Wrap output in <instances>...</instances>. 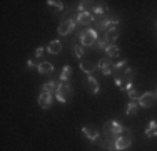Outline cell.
<instances>
[{"mask_svg": "<svg viewBox=\"0 0 157 151\" xmlns=\"http://www.w3.org/2000/svg\"><path fill=\"white\" fill-rule=\"evenodd\" d=\"M57 82H45V84L42 86V89H40V92H47V94H52V96H54L55 92H57Z\"/></svg>", "mask_w": 157, "mask_h": 151, "instance_id": "5bb4252c", "label": "cell"}, {"mask_svg": "<svg viewBox=\"0 0 157 151\" xmlns=\"http://www.w3.org/2000/svg\"><path fill=\"white\" fill-rule=\"evenodd\" d=\"M37 71H39L40 74H52V71H54V66H52L50 62H40L39 67H37Z\"/></svg>", "mask_w": 157, "mask_h": 151, "instance_id": "e0dca14e", "label": "cell"}, {"mask_svg": "<svg viewBox=\"0 0 157 151\" xmlns=\"http://www.w3.org/2000/svg\"><path fill=\"white\" fill-rule=\"evenodd\" d=\"M132 145V138L130 136H119L115 139V151H124Z\"/></svg>", "mask_w": 157, "mask_h": 151, "instance_id": "9c48e42d", "label": "cell"}, {"mask_svg": "<svg viewBox=\"0 0 157 151\" xmlns=\"http://www.w3.org/2000/svg\"><path fill=\"white\" fill-rule=\"evenodd\" d=\"M42 54H44V47H39V49L35 51V57H40Z\"/></svg>", "mask_w": 157, "mask_h": 151, "instance_id": "484cf974", "label": "cell"}, {"mask_svg": "<svg viewBox=\"0 0 157 151\" xmlns=\"http://www.w3.org/2000/svg\"><path fill=\"white\" fill-rule=\"evenodd\" d=\"M82 133L85 138H89L90 141H97L99 139V129L95 126H84L82 128Z\"/></svg>", "mask_w": 157, "mask_h": 151, "instance_id": "30bf717a", "label": "cell"}, {"mask_svg": "<svg viewBox=\"0 0 157 151\" xmlns=\"http://www.w3.org/2000/svg\"><path fill=\"white\" fill-rule=\"evenodd\" d=\"M29 67H30V69H33V67H35V62H33V60H29V64H27Z\"/></svg>", "mask_w": 157, "mask_h": 151, "instance_id": "4316f807", "label": "cell"}, {"mask_svg": "<svg viewBox=\"0 0 157 151\" xmlns=\"http://www.w3.org/2000/svg\"><path fill=\"white\" fill-rule=\"evenodd\" d=\"M48 7H54L55 10H63V3L62 2H57V0H48Z\"/></svg>", "mask_w": 157, "mask_h": 151, "instance_id": "cb8c5ba5", "label": "cell"}, {"mask_svg": "<svg viewBox=\"0 0 157 151\" xmlns=\"http://www.w3.org/2000/svg\"><path fill=\"white\" fill-rule=\"evenodd\" d=\"M97 66H99L100 72L105 74V76H110L114 72V64H112V59L105 57V59H100L99 62H97Z\"/></svg>", "mask_w": 157, "mask_h": 151, "instance_id": "5b68a950", "label": "cell"}, {"mask_svg": "<svg viewBox=\"0 0 157 151\" xmlns=\"http://www.w3.org/2000/svg\"><path fill=\"white\" fill-rule=\"evenodd\" d=\"M140 106L139 103H134V101H130L129 106H127V109H125V114L127 116H136L137 114V109H139Z\"/></svg>", "mask_w": 157, "mask_h": 151, "instance_id": "44dd1931", "label": "cell"}, {"mask_svg": "<svg viewBox=\"0 0 157 151\" xmlns=\"http://www.w3.org/2000/svg\"><path fill=\"white\" fill-rule=\"evenodd\" d=\"M85 89H87L90 94L99 92V82L95 81L94 76H87V79H85Z\"/></svg>", "mask_w": 157, "mask_h": 151, "instance_id": "8fae6325", "label": "cell"}, {"mask_svg": "<svg viewBox=\"0 0 157 151\" xmlns=\"http://www.w3.org/2000/svg\"><path fill=\"white\" fill-rule=\"evenodd\" d=\"M52 94H47V92H40V96H39V106L42 109H48L52 106Z\"/></svg>", "mask_w": 157, "mask_h": 151, "instance_id": "4fadbf2b", "label": "cell"}, {"mask_svg": "<svg viewBox=\"0 0 157 151\" xmlns=\"http://www.w3.org/2000/svg\"><path fill=\"white\" fill-rule=\"evenodd\" d=\"M47 51L50 52V54H59V52L62 51V44L59 42V40H52V42L47 45Z\"/></svg>", "mask_w": 157, "mask_h": 151, "instance_id": "ac0fdd59", "label": "cell"}, {"mask_svg": "<svg viewBox=\"0 0 157 151\" xmlns=\"http://www.w3.org/2000/svg\"><path fill=\"white\" fill-rule=\"evenodd\" d=\"M155 92H145V94H142L140 96V99H139V106L140 108H152L155 103Z\"/></svg>", "mask_w": 157, "mask_h": 151, "instance_id": "ba28073f", "label": "cell"}, {"mask_svg": "<svg viewBox=\"0 0 157 151\" xmlns=\"http://www.w3.org/2000/svg\"><path fill=\"white\" fill-rule=\"evenodd\" d=\"M119 39V30L117 27H110L105 30V35H104V40H105L109 45H112V42H115V40Z\"/></svg>", "mask_w": 157, "mask_h": 151, "instance_id": "7c38bea8", "label": "cell"}, {"mask_svg": "<svg viewBox=\"0 0 157 151\" xmlns=\"http://www.w3.org/2000/svg\"><path fill=\"white\" fill-rule=\"evenodd\" d=\"M97 62H94V60H90V59H82L80 60V71H84L87 76H92L97 71Z\"/></svg>", "mask_w": 157, "mask_h": 151, "instance_id": "8992f818", "label": "cell"}, {"mask_svg": "<svg viewBox=\"0 0 157 151\" xmlns=\"http://www.w3.org/2000/svg\"><path fill=\"white\" fill-rule=\"evenodd\" d=\"M155 97H157V91H155Z\"/></svg>", "mask_w": 157, "mask_h": 151, "instance_id": "83f0119b", "label": "cell"}, {"mask_svg": "<svg viewBox=\"0 0 157 151\" xmlns=\"http://www.w3.org/2000/svg\"><path fill=\"white\" fill-rule=\"evenodd\" d=\"M129 92V97H130V101H134V103H139V99H140V96L142 94L139 92V91H136V89H130V91H127Z\"/></svg>", "mask_w": 157, "mask_h": 151, "instance_id": "7402d4cb", "label": "cell"}, {"mask_svg": "<svg viewBox=\"0 0 157 151\" xmlns=\"http://www.w3.org/2000/svg\"><path fill=\"white\" fill-rule=\"evenodd\" d=\"M74 54H75L77 59L82 60V57H84V54H85V47L84 45H75V47H74Z\"/></svg>", "mask_w": 157, "mask_h": 151, "instance_id": "603a6c76", "label": "cell"}, {"mask_svg": "<svg viewBox=\"0 0 157 151\" xmlns=\"http://www.w3.org/2000/svg\"><path fill=\"white\" fill-rule=\"evenodd\" d=\"M97 42V32L95 29H89V30H84L80 32V45L84 47H90Z\"/></svg>", "mask_w": 157, "mask_h": 151, "instance_id": "3957f363", "label": "cell"}, {"mask_svg": "<svg viewBox=\"0 0 157 151\" xmlns=\"http://www.w3.org/2000/svg\"><path fill=\"white\" fill-rule=\"evenodd\" d=\"M105 54L109 59H115V57H121V49L117 47V45H109V47L105 49Z\"/></svg>", "mask_w": 157, "mask_h": 151, "instance_id": "9a60e30c", "label": "cell"}, {"mask_svg": "<svg viewBox=\"0 0 157 151\" xmlns=\"http://www.w3.org/2000/svg\"><path fill=\"white\" fill-rule=\"evenodd\" d=\"M122 133H124V126L119 121H107L104 124V138L117 139L119 136H122Z\"/></svg>", "mask_w": 157, "mask_h": 151, "instance_id": "6da1fadb", "label": "cell"}, {"mask_svg": "<svg viewBox=\"0 0 157 151\" xmlns=\"http://www.w3.org/2000/svg\"><path fill=\"white\" fill-rule=\"evenodd\" d=\"M94 5H95V3L84 0V2L78 3V12H90V14H92V10H94Z\"/></svg>", "mask_w": 157, "mask_h": 151, "instance_id": "d6986e66", "label": "cell"}, {"mask_svg": "<svg viewBox=\"0 0 157 151\" xmlns=\"http://www.w3.org/2000/svg\"><path fill=\"white\" fill-rule=\"evenodd\" d=\"M95 47L97 49H104V51H105V49L109 47V44H107L105 40H99V42H95Z\"/></svg>", "mask_w": 157, "mask_h": 151, "instance_id": "d4e9b609", "label": "cell"}, {"mask_svg": "<svg viewBox=\"0 0 157 151\" xmlns=\"http://www.w3.org/2000/svg\"><path fill=\"white\" fill-rule=\"evenodd\" d=\"M94 18H95V15L90 12H78L75 17V22L80 25H90V24H94Z\"/></svg>", "mask_w": 157, "mask_h": 151, "instance_id": "52a82bcc", "label": "cell"}, {"mask_svg": "<svg viewBox=\"0 0 157 151\" xmlns=\"http://www.w3.org/2000/svg\"><path fill=\"white\" fill-rule=\"evenodd\" d=\"M70 76H72V67H70V66L62 67V72H60V82H69Z\"/></svg>", "mask_w": 157, "mask_h": 151, "instance_id": "ffe728a7", "label": "cell"}, {"mask_svg": "<svg viewBox=\"0 0 157 151\" xmlns=\"http://www.w3.org/2000/svg\"><path fill=\"white\" fill-rule=\"evenodd\" d=\"M75 18H67V20H62L60 24H59V29L57 32L60 34V35H67V34H70L74 30V27H75Z\"/></svg>", "mask_w": 157, "mask_h": 151, "instance_id": "277c9868", "label": "cell"}, {"mask_svg": "<svg viewBox=\"0 0 157 151\" xmlns=\"http://www.w3.org/2000/svg\"><path fill=\"white\" fill-rule=\"evenodd\" d=\"M145 136L147 138H157V123L154 119L149 123V128L145 129Z\"/></svg>", "mask_w": 157, "mask_h": 151, "instance_id": "2e32d148", "label": "cell"}, {"mask_svg": "<svg viewBox=\"0 0 157 151\" xmlns=\"http://www.w3.org/2000/svg\"><path fill=\"white\" fill-rule=\"evenodd\" d=\"M72 94H74V91L70 88L69 82H60V84L57 86L55 97H57L59 103H69V101L72 99Z\"/></svg>", "mask_w": 157, "mask_h": 151, "instance_id": "7a4b0ae2", "label": "cell"}]
</instances>
